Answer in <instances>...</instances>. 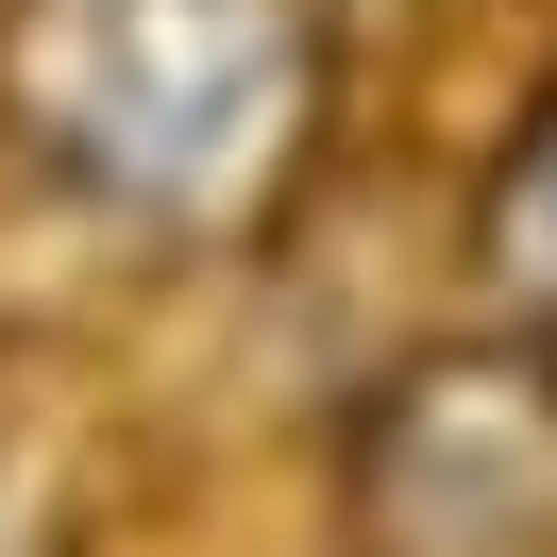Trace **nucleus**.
<instances>
[{
  "mask_svg": "<svg viewBox=\"0 0 557 557\" xmlns=\"http://www.w3.org/2000/svg\"><path fill=\"white\" fill-rule=\"evenodd\" d=\"M0 119L69 203L170 253H253L321 186L338 17L321 0H0Z\"/></svg>",
  "mask_w": 557,
  "mask_h": 557,
  "instance_id": "obj_1",
  "label": "nucleus"
},
{
  "mask_svg": "<svg viewBox=\"0 0 557 557\" xmlns=\"http://www.w3.org/2000/svg\"><path fill=\"white\" fill-rule=\"evenodd\" d=\"M355 557H557V355L440 338L355 406Z\"/></svg>",
  "mask_w": 557,
  "mask_h": 557,
  "instance_id": "obj_2",
  "label": "nucleus"
},
{
  "mask_svg": "<svg viewBox=\"0 0 557 557\" xmlns=\"http://www.w3.org/2000/svg\"><path fill=\"white\" fill-rule=\"evenodd\" d=\"M473 271H490V321L557 355V69H541V102H523L490 203H473Z\"/></svg>",
  "mask_w": 557,
  "mask_h": 557,
  "instance_id": "obj_3",
  "label": "nucleus"
}]
</instances>
